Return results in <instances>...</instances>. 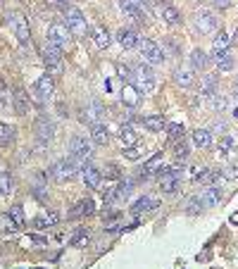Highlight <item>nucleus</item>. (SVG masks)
Masks as SVG:
<instances>
[{
	"label": "nucleus",
	"mask_w": 238,
	"mask_h": 269,
	"mask_svg": "<svg viewBox=\"0 0 238 269\" xmlns=\"http://www.w3.org/2000/svg\"><path fill=\"white\" fill-rule=\"evenodd\" d=\"M153 207H157L155 200H150L148 195H143V198H138L134 205H131V214H141V212H148V210H153Z\"/></svg>",
	"instance_id": "c756f323"
},
{
	"label": "nucleus",
	"mask_w": 238,
	"mask_h": 269,
	"mask_svg": "<svg viewBox=\"0 0 238 269\" xmlns=\"http://www.w3.org/2000/svg\"><path fill=\"white\" fill-rule=\"evenodd\" d=\"M233 138L231 136H222L219 138V143H217V152H219V158H229L233 152Z\"/></svg>",
	"instance_id": "7c9ffc66"
},
{
	"label": "nucleus",
	"mask_w": 238,
	"mask_h": 269,
	"mask_svg": "<svg viewBox=\"0 0 238 269\" xmlns=\"http://www.w3.org/2000/svg\"><path fill=\"white\" fill-rule=\"evenodd\" d=\"M219 91V79L214 74H203L200 76V93L205 98H212Z\"/></svg>",
	"instance_id": "f3484780"
},
{
	"label": "nucleus",
	"mask_w": 238,
	"mask_h": 269,
	"mask_svg": "<svg viewBox=\"0 0 238 269\" xmlns=\"http://www.w3.org/2000/svg\"><path fill=\"white\" fill-rule=\"evenodd\" d=\"M186 158H188V143L181 141V143L177 145V160H186Z\"/></svg>",
	"instance_id": "49530a36"
},
{
	"label": "nucleus",
	"mask_w": 238,
	"mask_h": 269,
	"mask_svg": "<svg viewBox=\"0 0 238 269\" xmlns=\"http://www.w3.org/2000/svg\"><path fill=\"white\" fill-rule=\"evenodd\" d=\"M214 64H217L219 72H231L236 67V60L229 50H222V53H214Z\"/></svg>",
	"instance_id": "5701e85b"
},
{
	"label": "nucleus",
	"mask_w": 238,
	"mask_h": 269,
	"mask_svg": "<svg viewBox=\"0 0 238 269\" xmlns=\"http://www.w3.org/2000/svg\"><path fill=\"white\" fill-rule=\"evenodd\" d=\"M69 158L79 165V169H83L91 162V158H93V143L86 141V136H72V141H69Z\"/></svg>",
	"instance_id": "f03ea898"
},
{
	"label": "nucleus",
	"mask_w": 238,
	"mask_h": 269,
	"mask_svg": "<svg viewBox=\"0 0 238 269\" xmlns=\"http://www.w3.org/2000/svg\"><path fill=\"white\" fill-rule=\"evenodd\" d=\"M46 41H50L53 46H57V48H67L69 41H72V31H69V27L64 24V21H53L50 27H48V38Z\"/></svg>",
	"instance_id": "0eeeda50"
},
{
	"label": "nucleus",
	"mask_w": 238,
	"mask_h": 269,
	"mask_svg": "<svg viewBox=\"0 0 238 269\" xmlns=\"http://www.w3.org/2000/svg\"><path fill=\"white\" fill-rule=\"evenodd\" d=\"M93 210H95V203L91 200V198H86V200L74 205V210L69 212V219H79V217H83V214H91Z\"/></svg>",
	"instance_id": "a878e982"
},
{
	"label": "nucleus",
	"mask_w": 238,
	"mask_h": 269,
	"mask_svg": "<svg viewBox=\"0 0 238 269\" xmlns=\"http://www.w3.org/2000/svg\"><path fill=\"white\" fill-rule=\"evenodd\" d=\"M181 176L184 172H179V167H169V169H164L162 176H160V191L164 195H174L181 186Z\"/></svg>",
	"instance_id": "1a4fd4ad"
},
{
	"label": "nucleus",
	"mask_w": 238,
	"mask_h": 269,
	"mask_svg": "<svg viewBox=\"0 0 238 269\" xmlns=\"http://www.w3.org/2000/svg\"><path fill=\"white\" fill-rule=\"evenodd\" d=\"M107 141H110L107 126H105V124L91 126V143H93V145H107Z\"/></svg>",
	"instance_id": "b1692460"
},
{
	"label": "nucleus",
	"mask_w": 238,
	"mask_h": 269,
	"mask_svg": "<svg viewBox=\"0 0 238 269\" xmlns=\"http://www.w3.org/2000/svg\"><path fill=\"white\" fill-rule=\"evenodd\" d=\"M212 131H217V133L219 131H226V126L224 124H214V126H212Z\"/></svg>",
	"instance_id": "09e8293b"
},
{
	"label": "nucleus",
	"mask_w": 238,
	"mask_h": 269,
	"mask_svg": "<svg viewBox=\"0 0 238 269\" xmlns=\"http://www.w3.org/2000/svg\"><path fill=\"white\" fill-rule=\"evenodd\" d=\"M193 145L200 148V150L210 148L212 145V131H207V129H196V131H193Z\"/></svg>",
	"instance_id": "cd10ccee"
},
{
	"label": "nucleus",
	"mask_w": 238,
	"mask_h": 269,
	"mask_svg": "<svg viewBox=\"0 0 238 269\" xmlns=\"http://www.w3.org/2000/svg\"><path fill=\"white\" fill-rule=\"evenodd\" d=\"M210 64V60H207V55H205L203 50H193L190 53V67L193 69H205Z\"/></svg>",
	"instance_id": "2f4dec72"
},
{
	"label": "nucleus",
	"mask_w": 238,
	"mask_h": 269,
	"mask_svg": "<svg viewBox=\"0 0 238 269\" xmlns=\"http://www.w3.org/2000/svg\"><path fill=\"white\" fill-rule=\"evenodd\" d=\"M91 36H93V43L98 48H110V46H112V36H110V31L105 27H100V24L91 29Z\"/></svg>",
	"instance_id": "6ab92c4d"
},
{
	"label": "nucleus",
	"mask_w": 238,
	"mask_h": 269,
	"mask_svg": "<svg viewBox=\"0 0 238 269\" xmlns=\"http://www.w3.org/2000/svg\"><path fill=\"white\" fill-rule=\"evenodd\" d=\"M136 141H138L136 129H134L129 122H124V124L119 126V143H122L124 148H131V145H136Z\"/></svg>",
	"instance_id": "a211bd4d"
},
{
	"label": "nucleus",
	"mask_w": 238,
	"mask_h": 269,
	"mask_svg": "<svg viewBox=\"0 0 238 269\" xmlns=\"http://www.w3.org/2000/svg\"><path fill=\"white\" fill-rule=\"evenodd\" d=\"M124 158H126V160H138V158H141V150H138L136 145H131V148H124Z\"/></svg>",
	"instance_id": "c03bdc74"
},
{
	"label": "nucleus",
	"mask_w": 238,
	"mask_h": 269,
	"mask_svg": "<svg viewBox=\"0 0 238 269\" xmlns=\"http://www.w3.org/2000/svg\"><path fill=\"white\" fill-rule=\"evenodd\" d=\"M122 103L126 105V107H138V103H141V96H138V88L134 86V83H126L122 88Z\"/></svg>",
	"instance_id": "aec40b11"
},
{
	"label": "nucleus",
	"mask_w": 238,
	"mask_h": 269,
	"mask_svg": "<svg viewBox=\"0 0 238 269\" xmlns=\"http://www.w3.org/2000/svg\"><path fill=\"white\" fill-rule=\"evenodd\" d=\"M7 21H10V27H12L14 36L19 38V43H31V31H29V19L24 17L21 12H10L7 14Z\"/></svg>",
	"instance_id": "9d476101"
},
{
	"label": "nucleus",
	"mask_w": 238,
	"mask_h": 269,
	"mask_svg": "<svg viewBox=\"0 0 238 269\" xmlns=\"http://www.w3.org/2000/svg\"><path fill=\"white\" fill-rule=\"evenodd\" d=\"M160 162H162V155L157 152L155 158H150L148 162L143 165V174H141V179H148L150 174H153V172H155V169H157V165H160Z\"/></svg>",
	"instance_id": "c9c22d12"
},
{
	"label": "nucleus",
	"mask_w": 238,
	"mask_h": 269,
	"mask_svg": "<svg viewBox=\"0 0 238 269\" xmlns=\"http://www.w3.org/2000/svg\"><path fill=\"white\" fill-rule=\"evenodd\" d=\"M210 103H212V110H217V112H222V110H226V105H229V100H226V96H214L210 98Z\"/></svg>",
	"instance_id": "ea45409f"
},
{
	"label": "nucleus",
	"mask_w": 238,
	"mask_h": 269,
	"mask_svg": "<svg viewBox=\"0 0 238 269\" xmlns=\"http://www.w3.org/2000/svg\"><path fill=\"white\" fill-rule=\"evenodd\" d=\"M167 133H169V141H179V138H184V126L181 124H167Z\"/></svg>",
	"instance_id": "a19ab883"
},
{
	"label": "nucleus",
	"mask_w": 238,
	"mask_h": 269,
	"mask_svg": "<svg viewBox=\"0 0 238 269\" xmlns=\"http://www.w3.org/2000/svg\"><path fill=\"white\" fill-rule=\"evenodd\" d=\"M12 143H14V126L0 122V145H12Z\"/></svg>",
	"instance_id": "473e14b6"
},
{
	"label": "nucleus",
	"mask_w": 238,
	"mask_h": 269,
	"mask_svg": "<svg viewBox=\"0 0 238 269\" xmlns=\"http://www.w3.org/2000/svg\"><path fill=\"white\" fill-rule=\"evenodd\" d=\"M236 176H238V165L226 167V169H224V174H222V179H229V181H231V179H236Z\"/></svg>",
	"instance_id": "a18cd8bd"
},
{
	"label": "nucleus",
	"mask_w": 238,
	"mask_h": 269,
	"mask_svg": "<svg viewBox=\"0 0 238 269\" xmlns=\"http://www.w3.org/2000/svg\"><path fill=\"white\" fill-rule=\"evenodd\" d=\"M7 214H10V217H12V219H14V224H17V227H24V210H21V207L19 205H12V207H10V212H7Z\"/></svg>",
	"instance_id": "58836bf2"
},
{
	"label": "nucleus",
	"mask_w": 238,
	"mask_h": 269,
	"mask_svg": "<svg viewBox=\"0 0 238 269\" xmlns=\"http://www.w3.org/2000/svg\"><path fill=\"white\" fill-rule=\"evenodd\" d=\"M233 119H238V105L233 107Z\"/></svg>",
	"instance_id": "3c124183"
},
{
	"label": "nucleus",
	"mask_w": 238,
	"mask_h": 269,
	"mask_svg": "<svg viewBox=\"0 0 238 269\" xmlns=\"http://www.w3.org/2000/svg\"><path fill=\"white\" fill-rule=\"evenodd\" d=\"M107 176H112V179H117V176H119V169H117L115 165H110V167H107Z\"/></svg>",
	"instance_id": "de8ad7c7"
},
{
	"label": "nucleus",
	"mask_w": 238,
	"mask_h": 269,
	"mask_svg": "<svg viewBox=\"0 0 238 269\" xmlns=\"http://www.w3.org/2000/svg\"><path fill=\"white\" fill-rule=\"evenodd\" d=\"M12 105H14V112H17L19 117H24V115L29 112V96H27V91H24V88H17V91H14Z\"/></svg>",
	"instance_id": "412c9836"
},
{
	"label": "nucleus",
	"mask_w": 238,
	"mask_h": 269,
	"mask_svg": "<svg viewBox=\"0 0 238 269\" xmlns=\"http://www.w3.org/2000/svg\"><path fill=\"white\" fill-rule=\"evenodd\" d=\"M81 179H83V184H86L91 191H95V188L100 186V181H102V172L98 169V167L86 165V167L81 169Z\"/></svg>",
	"instance_id": "dca6fc26"
},
{
	"label": "nucleus",
	"mask_w": 238,
	"mask_h": 269,
	"mask_svg": "<svg viewBox=\"0 0 238 269\" xmlns=\"http://www.w3.org/2000/svg\"><path fill=\"white\" fill-rule=\"evenodd\" d=\"M134 184H136L134 179H124L122 184L117 186V198H119V200H126L131 195V191H134Z\"/></svg>",
	"instance_id": "f704fd0d"
},
{
	"label": "nucleus",
	"mask_w": 238,
	"mask_h": 269,
	"mask_svg": "<svg viewBox=\"0 0 238 269\" xmlns=\"http://www.w3.org/2000/svg\"><path fill=\"white\" fill-rule=\"evenodd\" d=\"M62 12H64V24L69 27V31L74 36H86V31H89V21H86V17L81 14V10H76L74 5H62Z\"/></svg>",
	"instance_id": "7ed1b4c3"
},
{
	"label": "nucleus",
	"mask_w": 238,
	"mask_h": 269,
	"mask_svg": "<svg viewBox=\"0 0 238 269\" xmlns=\"http://www.w3.org/2000/svg\"><path fill=\"white\" fill-rule=\"evenodd\" d=\"M36 136H38L41 145H46L55 136V124L48 117H38V122H36Z\"/></svg>",
	"instance_id": "4468645a"
},
{
	"label": "nucleus",
	"mask_w": 238,
	"mask_h": 269,
	"mask_svg": "<svg viewBox=\"0 0 238 269\" xmlns=\"http://www.w3.org/2000/svg\"><path fill=\"white\" fill-rule=\"evenodd\" d=\"M162 19L167 21V24H179V21H181V14H179L177 7L162 5Z\"/></svg>",
	"instance_id": "72a5a7b5"
},
{
	"label": "nucleus",
	"mask_w": 238,
	"mask_h": 269,
	"mask_svg": "<svg viewBox=\"0 0 238 269\" xmlns=\"http://www.w3.org/2000/svg\"><path fill=\"white\" fill-rule=\"evenodd\" d=\"M7 105H10V93H7V88L0 83V110H5Z\"/></svg>",
	"instance_id": "37998d69"
},
{
	"label": "nucleus",
	"mask_w": 238,
	"mask_h": 269,
	"mask_svg": "<svg viewBox=\"0 0 238 269\" xmlns=\"http://www.w3.org/2000/svg\"><path fill=\"white\" fill-rule=\"evenodd\" d=\"M12 193V179H10V174L0 172V195H10Z\"/></svg>",
	"instance_id": "e433bc0d"
},
{
	"label": "nucleus",
	"mask_w": 238,
	"mask_h": 269,
	"mask_svg": "<svg viewBox=\"0 0 238 269\" xmlns=\"http://www.w3.org/2000/svg\"><path fill=\"white\" fill-rule=\"evenodd\" d=\"M83 241H89V229H79L72 238H69V245H79V243Z\"/></svg>",
	"instance_id": "79ce46f5"
},
{
	"label": "nucleus",
	"mask_w": 238,
	"mask_h": 269,
	"mask_svg": "<svg viewBox=\"0 0 238 269\" xmlns=\"http://www.w3.org/2000/svg\"><path fill=\"white\" fill-rule=\"evenodd\" d=\"M153 3H160V5H169V0H153Z\"/></svg>",
	"instance_id": "8fccbe9b"
},
{
	"label": "nucleus",
	"mask_w": 238,
	"mask_h": 269,
	"mask_svg": "<svg viewBox=\"0 0 238 269\" xmlns=\"http://www.w3.org/2000/svg\"><path fill=\"white\" fill-rule=\"evenodd\" d=\"M43 62L48 67V74H60L62 72V48L53 46L50 41L43 43Z\"/></svg>",
	"instance_id": "6e6552de"
},
{
	"label": "nucleus",
	"mask_w": 238,
	"mask_h": 269,
	"mask_svg": "<svg viewBox=\"0 0 238 269\" xmlns=\"http://www.w3.org/2000/svg\"><path fill=\"white\" fill-rule=\"evenodd\" d=\"M57 221H60V214L50 210V212H43V214H38V217H36L34 227L36 229H48V227H55Z\"/></svg>",
	"instance_id": "393cba45"
},
{
	"label": "nucleus",
	"mask_w": 238,
	"mask_h": 269,
	"mask_svg": "<svg viewBox=\"0 0 238 269\" xmlns=\"http://www.w3.org/2000/svg\"><path fill=\"white\" fill-rule=\"evenodd\" d=\"M53 91H55V81H53V74H46V76H41L38 81L31 86V100H34L38 107H43V105L50 100V96H53Z\"/></svg>",
	"instance_id": "20e7f679"
},
{
	"label": "nucleus",
	"mask_w": 238,
	"mask_h": 269,
	"mask_svg": "<svg viewBox=\"0 0 238 269\" xmlns=\"http://www.w3.org/2000/svg\"><path fill=\"white\" fill-rule=\"evenodd\" d=\"M79 172H81V169H79V165H76L72 158H64V160H60V162H55V165L50 167V176H53V181H57V184L72 181Z\"/></svg>",
	"instance_id": "39448f33"
},
{
	"label": "nucleus",
	"mask_w": 238,
	"mask_h": 269,
	"mask_svg": "<svg viewBox=\"0 0 238 269\" xmlns=\"http://www.w3.org/2000/svg\"><path fill=\"white\" fill-rule=\"evenodd\" d=\"M131 67H134L131 83L138 88V93H153V91L157 88V76H155V72L150 69V64L138 62V64H131Z\"/></svg>",
	"instance_id": "f257e3e1"
},
{
	"label": "nucleus",
	"mask_w": 238,
	"mask_h": 269,
	"mask_svg": "<svg viewBox=\"0 0 238 269\" xmlns=\"http://www.w3.org/2000/svg\"><path fill=\"white\" fill-rule=\"evenodd\" d=\"M17 229H19V227L14 224V219L10 217V214H5V217L0 219V231H5V234H14Z\"/></svg>",
	"instance_id": "4c0bfd02"
},
{
	"label": "nucleus",
	"mask_w": 238,
	"mask_h": 269,
	"mask_svg": "<svg viewBox=\"0 0 238 269\" xmlns=\"http://www.w3.org/2000/svg\"><path fill=\"white\" fill-rule=\"evenodd\" d=\"M233 43V38L229 34H226V31H219L217 34V38H214V41H212V50H214V53H222V50H229V46H231Z\"/></svg>",
	"instance_id": "c85d7f7f"
},
{
	"label": "nucleus",
	"mask_w": 238,
	"mask_h": 269,
	"mask_svg": "<svg viewBox=\"0 0 238 269\" xmlns=\"http://www.w3.org/2000/svg\"><path fill=\"white\" fill-rule=\"evenodd\" d=\"M102 119H105V105L100 100H95V98L89 100L86 107H83V122L95 126V124H102Z\"/></svg>",
	"instance_id": "f8f14e48"
},
{
	"label": "nucleus",
	"mask_w": 238,
	"mask_h": 269,
	"mask_svg": "<svg viewBox=\"0 0 238 269\" xmlns=\"http://www.w3.org/2000/svg\"><path fill=\"white\" fill-rule=\"evenodd\" d=\"M143 126H145L148 131H153V133H160L164 126H167V122H164L162 115H148V117L143 119Z\"/></svg>",
	"instance_id": "bb28decb"
},
{
	"label": "nucleus",
	"mask_w": 238,
	"mask_h": 269,
	"mask_svg": "<svg viewBox=\"0 0 238 269\" xmlns=\"http://www.w3.org/2000/svg\"><path fill=\"white\" fill-rule=\"evenodd\" d=\"M200 205L203 207H214L222 203V188L219 186H207L205 191H200Z\"/></svg>",
	"instance_id": "2eb2a0df"
},
{
	"label": "nucleus",
	"mask_w": 238,
	"mask_h": 269,
	"mask_svg": "<svg viewBox=\"0 0 238 269\" xmlns=\"http://www.w3.org/2000/svg\"><path fill=\"white\" fill-rule=\"evenodd\" d=\"M193 24H196V31H200V34H212L219 21H217V14L210 12V10H198L193 14Z\"/></svg>",
	"instance_id": "9b49d317"
},
{
	"label": "nucleus",
	"mask_w": 238,
	"mask_h": 269,
	"mask_svg": "<svg viewBox=\"0 0 238 269\" xmlns=\"http://www.w3.org/2000/svg\"><path fill=\"white\" fill-rule=\"evenodd\" d=\"M55 5H64V0H53Z\"/></svg>",
	"instance_id": "603ef678"
},
{
	"label": "nucleus",
	"mask_w": 238,
	"mask_h": 269,
	"mask_svg": "<svg viewBox=\"0 0 238 269\" xmlns=\"http://www.w3.org/2000/svg\"><path fill=\"white\" fill-rule=\"evenodd\" d=\"M117 43H119L124 50H134V48H138V46H141V36H138L136 29L122 27L119 31H117Z\"/></svg>",
	"instance_id": "ddd939ff"
},
{
	"label": "nucleus",
	"mask_w": 238,
	"mask_h": 269,
	"mask_svg": "<svg viewBox=\"0 0 238 269\" xmlns=\"http://www.w3.org/2000/svg\"><path fill=\"white\" fill-rule=\"evenodd\" d=\"M141 57L143 62L150 64V67H155V64H162L164 60H167V55H164V50L157 46L155 41H150V38H141Z\"/></svg>",
	"instance_id": "423d86ee"
},
{
	"label": "nucleus",
	"mask_w": 238,
	"mask_h": 269,
	"mask_svg": "<svg viewBox=\"0 0 238 269\" xmlns=\"http://www.w3.org/2000/svg\"><path fill=\"white\" fill-rule=\"evenodd\" d=\"M174 81L181 86V88H190L196 83V76H193V67H179L174 72Z\"/></svg>",
	"instance_id": "4be33fe9"
}]
</instances>
